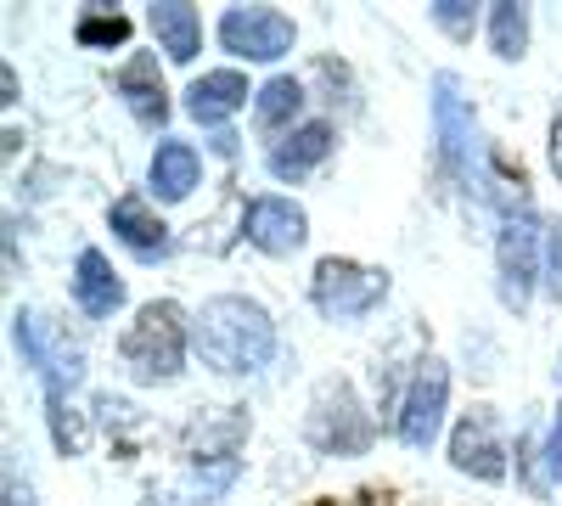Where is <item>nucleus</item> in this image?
Wrapping results in <instances>:
<instances>
[{"instance_id":"1","label":"nucleus","mask_w":562,"mask_h":506,"mask_svg":"<svg viewBox=\"0 0 562 506\" xmlns=\"http://www.w3.org/2000/svg\"><path fill=\"white\" fill-rule=\"evenodd\" d=\"M192 344L203 355V366H214L220 378H254L276 355V321L259 299L243 293H220L198 310L192 321Z\"/></svg>"},{"instance_id":"2","label":"nucleus","mask_w":562,"mask_h":506,"mask_svg":"<svg viewBox=\"0 0 562 506\" xmlns=\"http://www.w3.org/2000/svg\"><path fill=\"white\" fill-rule=\"evenodd\" d=\"M119 360L135 383H175L186 372V315L175 299L140 304L130 333L119 338Z\"/></svg>"},{"instance_id":"3","label":"nucleus","mask_w":562,"mask_h":506,"mask_svg":"<svg viewBox=\"0 0 562 506\" xmlns=\"http://www.w3.org/2000/svg\"><path fill=\"white\" fill-rule=\"evenodd\" d=\"M310 299H315V310L326 321H360V315H371L389 299V276L366 270L355 259H321L315 282H310Z\"/></svg>"},{"instance_id":"4","label":"nucleus","mask_w":562,"mask_h":506,"mask_svg":"<svg viewBox=\"0 0 562 506\" xmlns=\"http://www.w3.org/2000/svg\"><path fill=\"white\" fill-rule=\"evenodd\" d=\"M540 220L529 209H512L501 225V248H495V270H501V304L506 310H524L535 293V276H540Z\"/></svg>"},{"instance_id":"5","label":"nucleus","mask_w":562,"mask_h":506,"mask_svg":"<svg viewBox=\"0 0 562 506\" xmlns=\"http://www.w3.org/2000/svg\"><path fill=\"white\" fill-rule=\"evenodd\" d=\"M310 445L321 456H360L371 445V417L360 411L355 389L349 383H326L315 394V411H310Z\"/></svg>"},{"instance_id":"6","label":"nucleus","mask_w":562,"mask_h":506,"mask_svg":"<svg viewBox=\"0 0 562 506\" xmlns=\"http://www.w3.org/2000/svg\"><path fill=\"white\" fill-rule=\"evenodd\" d=\"M293 18L288 12H276V7H231L220 18V45L231 57H248V63H276V57H288L293 52Z\"/></svg>"},{"instance_id":"7","label":"nucleus","mask_w":562,"mask_h":506,"mask_svg":"<svg viewBox=\"0 0 562 506\" xmlns=\"http://www.w3.org/2000/svg\"><path fill=\"white\" fill-rule=\"evenodd\" d=\"M434 130H439V164L450 180H461L473 192V164H479V124L456 97V74L434 79Z\"/></svg>"},{"instance_id":"8","label":"nucleus","mask_w":562,"mask_h":506,"mask_svg":"<svg viewBox=\"0 0 562 506\" xmlns=\"http://www.w3.org/2000/svg\"><path fill=\"white\" fill-rule=\"evenodd\" d=\"M445 400H450V372H445L439 355H428V360L416 366V383H411V394H405V405H400V439H405L411 450H428V445L439 439V428H445Z\"/></svg>"},{"instance_id":"9","label":"nucleus","mask_w":562,"mask_h":506,"mask_svg":"<svg viewBox=\"0 0 562 506\" xmlns=\"http://www.w3.org/2000/svg\"><path fill=\"white\" fill-rule=\"evenodd\" d=\"M450 462H456V473L484 479V484H501V479H506V445H501V434H495L490 411H467V417L456 423V434H450Z\"/></svg>"},{"instance_id":"10","label":"nucleus","mask_w":562,"mask_h":506,"mask_svg":"<svg viewBox=\"0 0 562 506\" xmlns=\"http://www.w3.org/2000/svg\"><path fill=\"white\" fill-rule=\"evenodd\" d=\"M243 232H248V243L265 248V254H293V248H304V237H310V220H304V209H299L293 198H254Z\"/></svg>"},{"instance_id":"11","label":"nucleus","mask_w":562,"mask_h":506,"mask_svg":"<svg viewBox=\"0 0 562 506\" xmlns=\"http://www.w3.org/2000/svg\"><path fill=\"white\" fill-rule=\"evenodd\" d=\"M108 225H113V237L135 254V259H164L169 254V225L147 209V198H119L108 209Z\"/></svg>"},{"instance_id":"12","label":"nucleus","mask_w":562,"mask_h":506,"mask_svg":"<svg viewBox=\"0 0 562 506\" xmlns=\"http://www.w3.org/2000/svg\"><path fill=\"white\" fill-rule=\"evenodd\" d=\"M74 304L90 315V321H108L119 304H124V282H119V270L108 265L102 248H85L79 265H74Z\"/></svg>"},{"instance_id":"13","label":"nucleus","mask_w":562,"mask_h":506,"mask_svg":"<svg viewBox=\"0 0 562 506\" xmlns=\"http://www.w3.org/2000/svg\"><path fill=\"white\" fill-rule=\"evenodd\" d=\"M248 97H259V90H248V79L237 68H220V74L192 79V90H186V113H192L198 124H225L237 108H248Z\"/></svg>"},{"instance_id":"14","label":"nucleus","mask_w":562,"mask_h":506,"mask_svg":"<svg viewBox=\"0 0 562 506\" xmlns=\"http://www.w3.org/2000/svg\"><path fill=\"white\" fill-rule=\"evenodd\" d=\"M147 180H153L158 203H180V198H192V187L203 180V158H198V147H192V142H175V135H164L158 153H153Z\"/></svg>"},{"instance_id":"15","label":"nucleus","mask_w":562,"mask_h":506,"mask_svg":"<svg viewBox=\"0 0 562 506\" xmlns=\"http://www.w3.org/2000/svg\"><path fill=\"white\" fill-rule=\"evenodd\" d=\"M119 97L130 102V113H135L140 124H153V130L169 119V90H164V74H158L153 57H130V63H124Z\"/></svg>"},{"instance_id":"16","label":"nucleus","mask_w":562,"mask_h":506,"mask_svg":"<svg viewBox=\"0 0 562 506\" xmlns=\"http://www.w3.org/2000/svg\"><path fill=\"white\" fill-rule=\"evenodd\" d=\"M326 153H333V124H299L288 142H276V147H270L265 164H270L276 180H304Z\"/></svg>"},{"instance_id":"17","label":"nucleus","mask_w":562,"mask_h":506,"mask_svg":"<svg viewBox=\"0 0 562 506\" xmlns=\"http://www.w3.org/2000/svg\"><path fill=\"white\" fill-rule=\"evenodd\" d=\"M153 34H158V52H169V63H192L203 52V18L180 0H158L153 7Z\"/></svg>"},{"instance_id":"18","label":"nucleus","mask_w":562,"mask_h":506,"mask_svg":"<svg viewBox=\"0 0 562 506\" xmlns=\"http://www.w3.org/2000/svg\"><path fill=\"white\" fill-rule=\"evenodd\" d=\"M299 108H304V85H299L293 74H276L259 97H254V124H259L265 135H276V130H288V124L299 119Z\"/></svg>"},{"instance_id":"19","label":"nucleus","mask_w":562,"mask_h":506,"mask_svg":"<svg viewBox=\"0 0 562 506\" xmlns=\"http://www.w3.org/2000/svg\"><path fill=\"white\" fill-rule=\"evenodd\" d=\"M490 45L501 63H518L529 52V7H518V0H501V7L490 12Z\"/></svg>"},{"instance_id":"20","label":"nucleus","mask_w":562,"mask_h":506,"mask_svg":"<svg viewBox=\"0 0 562 506\" xmlns=\"http://www.w3.org/2000/svg\"><path fill=\"white\" fill-rule=\"evenodd\" d=\"M79 45H97V52H113V45H124L130 40V18L124 12H90V18H79Z\"/></svg>"},{"instance_id":"21","label":"nucleus","mask_w":562,"mask_h":506,"mask_svg":"<svg viewBox=\"0 0 562 506\" xmlns=\"http://www.w3.org/2000/svg\"><path fill=\"white\" fill-rule=\"evenodd\" d=\"M237 473H243V468H237V456H220V462H198V468H192V490H198L203 501H220L231 484H237Z\"/></svg>"},{"instance_id":"22","label":"nucleus","mask_w":562,"mask_h":506,"mask_svg":"<svg viewBox=\"0 0 562 506\" xmlns=\"http://www.w3.org/2000/svg\"><path fill=\"white\" fill-rule=\"evenodd\" d=\"M434 23H439L450 40H473V7H467V0H439Z\"/></svg>"},{"instance_id":"23","label":"nucleus","mask_w":562,"mask_h":506,"mask_svg":"<svg viewBox=\"0 0 562 506\" xmlns=\"http://www.w3.org/2000/svg\"><path fill=\"white\" fill-rule=\"evenodd\" d=\"M546 288L562 299V225H546Z\"/></svg>"},{"instance_id":"24","label":"nucleus","mask_w":562,"mask_h":506,"mask_svg":"<svg viewBox=\"0 0 562 506\" xmlns=\"http://www.w3.org/2000/svg\"><path fill=\"white\" fill-rule=\"evenodd\" d=\"M546 468H551V479H562V411H557V428H551V445H546Z\"/></svg>"},{"instance_id":"25","label":"nucleus","mask_w":562,"mask_h":506,"mask_svg":"<svg viewBox=\"0 0 562 506\" xmlns=\"http://www.w3.org/2000/svg\"><path fill=\"white\" fill-rule=\"evenodd\" d=\"M7 506H34V495H29V484H18L12 462H7Z\"/></svg>"},{"instance_id":"26","label":"nucleus","mask_w":562,"mask_h":506,"mask_svg":"<svg viewBox=\"0 0 562 506\" xmlns=\"http://www.w3.org/2000/svg\"><path fill=\"white\" fill-rule=\"evenodd\" d=\"M551 164H557V175H562V113H557V124H551Z\"/></svg>"},{"instance_id":"27","label":"nucleus","mask_w":562,"mask_h":506,"mask_svg":"<svg viewBox=\"0 0 562 506\" xmlns=\"http://www.w3.org/2000/svg\"><path fill=\"white\" fill-rule=\"evenodd\" d=\"M557 383H562V360H557Z\"/></svg>"}]
</instances>
